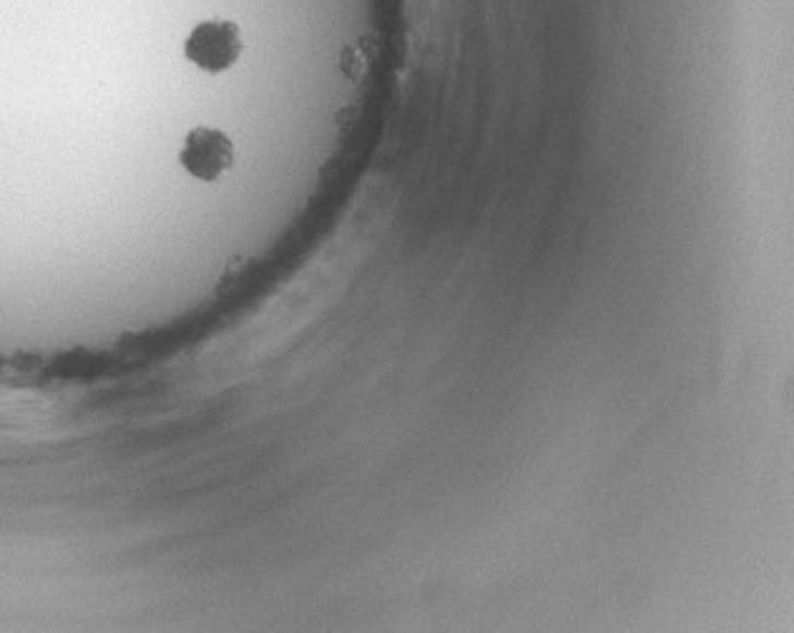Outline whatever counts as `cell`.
Instances as JSON below:
<instances>
[{"label":"cell","instance_id":"6da1fadb","mask_svg":"<svg viewBox=\"0 0 794 633\" xmlns=\"http://www.w3.org/2000/svg\"><path fill=\"white\" fill-rule=\"evenodd\" d=\"M244 38L234 21L209 19L196 23L184 40V59L204 73H224L242 59Z\"/></svg>","mask_w":794,"mask_h":633},{"label":"cell","instance_id":"7a4b0ae2","mask_svg":"<svg viewBox=\"0 0 794 633\" xmlns=\"http://www.w3.org/2000/svg\"><path fill=\"white\" fill-rule=\"evenodd\" d=\"M234 142L222 129L194 126L179 149V167L196 181L215 184L234 167Z\"/></svg>","mask_w":794,"mask_h":633}]
</instances>
